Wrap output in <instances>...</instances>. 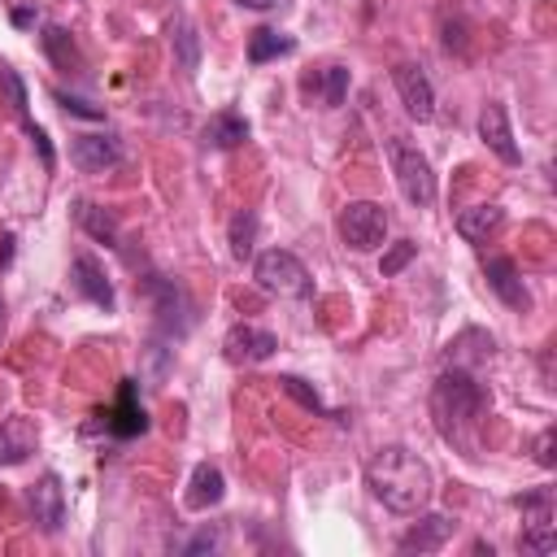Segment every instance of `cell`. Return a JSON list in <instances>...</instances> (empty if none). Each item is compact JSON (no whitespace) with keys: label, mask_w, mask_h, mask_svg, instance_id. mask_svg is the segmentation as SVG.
<instances>
[{"label":"cell","mask_w":557,"mask_h":557,"mask_svg":"<svg viewBox=\"0 0 557 557\" xmlns=\"http://www.w3.org/2000/svg\"><path fill=\"white\" fill-rule=\"evenodd\" d=\"M366 483L370 492L392 509V513H418L431 500V470L418 453H409L405 444H387L370 457L366 466Z\"/></svg>","instance_id":"cell-1"},{"label":"cell","mask_w":557,"mask_h":557,"mask_svg":"<svg viewBox=\"0 0 557 557\" xmlns=\"http://www.w3.org/2000/svg\"><path fill=\"white\" fill-rule=\"evenodd\" d=\"M483 409H487V392L470 379L466 366H448L435 379V387H431V418H435V426H440L444 440H457L461 444L466 431L483 418Z\"/></svg>","instance_id":"cell-2"},{"label":"cell","mask_w":557,"mask_h":557,"mask_svg":"<svg viewBox=\"0 0 557 557\" xmlns=\"http://www.w3.org/2000/svg\"><path fill=\"white\" fill-rule=\"evenodd\" d=\"M387 161H392V174H396V187L400 196L413 205V209H426L435 200V174H431V161L409 148L405 139H387Z\"/></svg>","instance_id":"cell-3"},{"label":"cell","mask_w":557,"mask_h":557,"mask_svg":"<svg viewBox=\"0 0 557 557\" xmlns=\"http://www.w3.org/2000/svg\"><path fill=\"white\" fill-rule=\"evenodd\" d=\"M252 278H257L265 292H274V296H309V287H313L305 261H300L296 252H287V248L261 252L257 265H252Z\"/></svg>","instance_id":"cell-4"},{"label":"cell","mask_w":557,"mask_h":557,"mask_svg":"<svg viewBox=\"0 0 557 557\" xmlns=\"http://www.w3.org/2000/svg\"><path fill=\"white\" fill-rule=\"evenodd\" d=\"M339 239L348 244V248H357V252H370V248H379L383 244V235H387V213H383V205H374V200H348L344 209H339Z\"/></svg>","instance_id":"cell-5"},{"label":"cell","mask_w":557,"mask_h":557,"mask_svg":"<svg viewBox=\"0 0 557 557\" xmlns=\"http://www.w3.org/2000/svg\"><path fill=\"white\" fill-rule=\"evenodd\" d=\"M513 505L522 509V535H518V548L522 553H553L557 548V531H553V492L540 487V492H527V496H513Z\"/></svg>","instance_id":"cell-6"},{"label":"cell","mask_w":557,"mask_h":557,"mask_svg":"<svg viewBox=\"0 0 557 557\" xmlns=\"http://www.w3.org/2000/svg\"><path fill=\"white\" fill-rule=\"evenodd\" d=\"M392 83H396V96H400V104H405L409 117H418V122H431L435 117V91H431V78L422 74V65L400 61L392 70Z\"/></svg>","instance_id":"cell-7"},{"label":"cell","mask_w":557,"mask_h":557,"mask_svg":"<svg viewBox=\"0 0 557 557\" xmlns=\"http://www.w3.org/2000/svg\"><path fill=\"white\" fill-rule=\"evenodd\" d=\"M274 348H278V339H274L270 331L252 326V322L231 326L226 339H222V352H226V361H235V366H257V361H265Z\"/></svg>","instance_id":"cell-8"},{"label":"cell","mask_w":557,"mask_h":557,"mask_svg":"<svg viewBox=\"0 0 557 557\" xmlns=\"http://www.w3.org/2000/svg\"><path fill=\"white\" fill-rule=\"evenodd\" d=\"M104 431L117 435V440H131V435H144L148 431V413L144 405L135 400V379H122V392H117V405L109 413H100Z\"/></svg>","instance_id":"cell-9"},{"label":"cell","mask_w":557,"mask_h":557,"mask_svg":"<svg viewBox=\"0 0 557 557\" xmlns=\"http://www.w3.org/2000/svg\"><path fill=\"white\" fill-rule=\"evenodd\" d=\"M70 161L83 170V174H104L122 161V144L113 135H78L70 144Z\"/></svg>","instance_id":"cell-10"},{"label":"cell","mask_w":557,"mask_h":557,"mask_svg":"<svg viewBox=\"0 0 557 557\" xmlns=\"http://www.w3.org/2000/svg\"><path fill=\"white\" fill-rule=\"evenodd\" d=\"M39 444V426L35 418L26 413H13V418H0V466H17L35 453Z\"/></svg>","instance_id":"cell-11"},{"label":"cell","mask_w":557,"mask_h":557,"mask_svg":"<svg viewBox=\"0 0 557 557\" xmlns=\"http://www.w3.org/2000/svg\"><path fill=\"white\" fill-rule=\"evenodd\" d=\"M74 287L96 305V309H104V313H113V305H117V296H113V283H109V274H104V265L91 257V252H78L74 257Z\"/></svg>","instance_id":"cell-12"},{"label":"cell","mask_w":557,"mask_h":557,"mask_svg":"<svg viewBox=\"0 0 557 557\" xmlns=\"http://www.w3.org/2000/svg\"><path fill=\"white\" fill-rule=\"evenodd\" d=\"M30 513H35V522H39L48 535L61 531V522H65V492H61V479H57V474H44V479L30 487Z\"/></svg>","instance_id":"cell-13"},{"label":"cell","mask_w":557,"mask_h":557,"mask_svg":"<svg viewBox=\"0 0 557 557\" xmlns=\"http://www.w3.org/2000/svg\"><path fill=\"white\" fill-rule=\"evenodd\" d=\"M453 531H457V522H453L448 513H426L418 527H409V531L396 540V548H400V553H440Z\"/></svg>","instance_id":"cell-14"},{"label":"cell","mask_w":557,"mask_h":557,"mask_svg":"<svg viewBox=\"0 0 557 557\" xmlns=\"http://www.w3.org/2000/svg\"><path fill=\"white\" fill-rule=\"evenodd\" d=\"M479 139H483L500 161H509V165L522 161V152H518V144H513V131H509V117H505L500 104H483V113H479Z\"/></svg>","instance_id":"cell-15"},{"label":"cell","mask_w":557,"mask_h":557,"mask_svg":"<svg viewBox=\"0 0 557 557\" xmlns=\"http://www.w3.org/2000/svg\"><path fill=\"white\" fill-rule=\"evenodd\" d=\"M300 91L309 100H318L322 109H339L344 96H348V70L344 65H326V70H313L300 78Z\"/></svg>","instance_id":"cell-16"},{"label":"cell","mask_w":557,"mask_h":557,"mask_svg":"<svg viewBox=\"0 0 557 557\" xmlns=\"http://www.w3.org/2000/svg\"><path fill=\"white\" fill-rule=\"evenodd\" d=\"M144 296L152 300V309H157V318H161L165 331H183V326H187V318H178V313H183V296H178V287H174L170 278L148 274V278H144Z\"/></svg>","instance_id":"cell-17"},{"label":"cell","mask_w":557,"mask_h":557,"mask_svg":"<svg viewBox=\"0 0 557 557\" xmlns=\"http://www.w3.org/2000/svg\"><path fill=\"white\" fill-rule=\"evenodd\" d=\"M505 226V209L500 205H470L457 213V235L470 244H487L496 231Z\"/></svg>","instance_id":"cell-18"},{"label":"cell","mask_w":557,"mask_h":557,"mask_svg":"<svg viewBox=\"0 0 557 557\" xmlns=\"http://www.w3.org/2000/svg\"><path fill=\"white\" fill-rule=\"evenodd\" d=\"M487 287H492L509 309H527V305H531V296H527V287H522V278H518V270H513L509 257H492V261H487Z\"/></svg>","instance_id":"cell-19"},{"label":"cell","mask_w":557,"mask_h":557,"mask_svg":"<svg viewBox=\"0 0 557 557\" xmlns=\"http://www.w3.org/2000/svg\"><path fill=\"white\" fill-rule=\"evenodd\" d=\"M222 496H226L222 470L209 466V461H200V466L191 470V479H187V505H191V509H209V505H218Z\"/></svg>","instance_id":"cell-20"},{"label":"cell","mask_w":557,"mask_h":557,"mask_svg":"<svg viewBox=\"0 0 557 557\" xmlns=\"http://www.w3.org/2000/svg\"><path fill=\"white\" fill-rule=\"evenodd\" d=\"M74 218H78V226H83L96 244H117V218H113L109 209H100L96 200H78V205H74Z\"/></svg>","instance_id":"cell-21"},{"label":"cell","mask_w":557,"mask_h":557,"mask_svg":"<svg viewBox=\"0 0 557 557\" xmlns=\"http://www.w3.org/2000/svg\"><path fill=\"white\" fill-rule=\"evenodd\" d=\"M287 52H296V39H292V35H283V30L261 26V30H252V35H248V61H252V65H265V61L287 57Z\"/></svg>","instance_id":"cell-22"},{"label":"cell","mask_w":557,"mask_h":557,"mask_svg":"<svg viewBox=\"0 0 557 557\" xmlns=\"http://www.w3.org/2000/svg\"><path fill=\"white\" fill-rule=\"evenodd\" d=\"M248 139V122L239 117V113H213L209 122H205V144L209 148H235V144H244Z\"/></svg>","instance_id":"cell-23"},{"label":"cell","mask_w":557,"mask_h":557,"mask_svg":"<svg viewBox=\"0 0 557 557\" xmlns=\"http://www.w3.org/2000/svg\"><path fill=\"white\" fill-rule=\"evenodd\" d=\"M44 52H48V61L57 65V70H83V57H78V48H74V39L61 30V26H48L44 30Z\"/></svg>","instance_id":"cell-24"},{"label":"cell","mask_w":557,"mask_h":557,"mask_svg":"<svg viewBox=\"0 0 557 557\" xmlns=\"http://www.w3.org/2000/svg\"><path fill=\"white\" fill-rule=\"evenodd\" d=\"M170 35H174L178 70H183V74H196V70H200V35H196V26H191L187 17H178V22L170 26Z\"/></svg>","instance_id":"cell-25"},{"label":"cell","mask_w":557,"mask_h":557,"mask_svg":"<svg viewBox=\"0 0 557 557\" xmlns=\"http://www.w3.org/2000/svg\"><path fill=\"white\" fill-rule=\"evenodd\" d=\"M252 244H257V213L252 209H239L231 218V257L235 261H248L252 257Z\"/></svg>","instance_id":"cell-26"},{"label":"cell","mask_w":557,"mask_h":557,"mask_svg":"<svg viewBox=\"0 0 557 557\" xmlns=\"http://www.w3.org/2000/svg\"><path fill=\"white\" fill-rule=\"evenodd\" d=\"M278 387H283V392H287L292 400H300L305 409H313V413H326V418H335V413L326 409V400H322V396H318V392H313V387H309L305 379H296V374H283V379H278Z\"/></svg>","instance_id":"cell-27"},{"label":"cell","mask_w":557,"mask_h":557,"mask_svg":"<svg viewBox=\"0 0 557 557\" xmlns=\"http://www.w3.org/2000/svg\"><path fill=\"white\" fill-rule=\"evenodd\" d=\"M413 252H418V244L413 239H396L387 252H383V261H379V270H383V278H392V274H400L409 261H413Z\"/></svg>","instance_id":"cell-28"},{"label":"cell","mask_w":557,"mask_h":557,"mask_svg":"<svg viewBox=\"0 0 557 557\" xmlns=\"http://www.w3.org/2000/svg\"><path fill=\"white\" fill-rule=\"evenodd\" d=\"M213 548H218V531H209V527H205V531H196V535L183 544V553H187V557H191V553H213Z\"/></svg>","instance_id":"cell-29"},{"label":"cell","mask_w":557,"mask_h":557,"mask_svg":"<svg viewBox=\"0 0 557 557\" xmlns=\"http://www.w3.org/2000/svg\"><path fill=\"white\" fill-rule=\"evenodd\" d=\"M535 461H540L544 470L557 466V457H553V431H540V435H535Z\"/></svg>","instance_id":"cell-30"},{"label":"cell","mask_w":557,"mask_h":557,"mask_svg":"<svg viewBox=\"0 0 557 557\" xmlns=\"http://www.w3.org/2000/svg\"><path fill=\"white\" fill-rule=\"evenodd\" d=\"M57 100H61L70 113H78V117H104L96 104H87V100H74V96H65V91H57Z\"/></svg>","instance_id":"cell-31"},{"label":"cell","mask_w":557,"mask_h":557,"mask_svg":"<svg viewBox=\"0 0 557 557\" xmlns=\"http://www.w3.org/2000/svg\"><path fill=\"white\" fill-rule=\"evenodd\" d=\"M235 4H239V9H274L278 0H235Z\"/></svg>","instance_id":"cell-32"},{"label":"cell","mask_w":557,"mask_h":557,"mask_svg":"<svg viewBox=\"0 0 557 557\" xmlns=\"http://www.w3.org/2000/svg\"><path fill=\"white\" fill-rule=\"evenodd\" d=\"M0 318H4V305H0Z\"/></svg>","instance_id":"cell-33"}]
</instances>
